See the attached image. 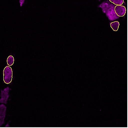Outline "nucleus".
<instances>
[{"instance_id": "nucleus-1", "label": "nucleus", "mask_w": 128, "mask_h": 128, "mask_svg": "<svg viewBox=\"0 0 128 128\" xmlns=\"http://www.w3.org/2000/svg\"><path fill=\"white\" fill-rule=\"evenodd\" d=\"M100 6L102 8L103 12L106 14L109 20L114 21L118 18L114 10V6L113 4L108 3V2H103Z\"/></svg>"}, {"instance_id": "nucleus-4", "label": "nucleus", "mask_w": 128, "mask_h": 128, "mask_svg": "<svg viewBox=\"0 0 128 128\" xmlns=\"http://www.w3.org/2000/svg\"><path fill=\"white\" fill-rule=\"evenodd\" d=\"M9 90H10V88H6L4 90H2L1 93V99L0 100V102L7 104L8 99L9 97L8 92H9Z\"/></svg>"}, {"instance_id": "nucleus-9", "label": "nucleus", "mask_w": 128, "mask_h": 128, "mask_svg": "<svg viewBox=\"0 0 128 128\" xmlns=\"http://www.w3.org/2000/svg\"><path fill=\"white\" fill-rule=\"evenodd\" d=\"M25 0H20V6H22V4L24 3Z\"/></svg>"}, {"instance_id": "nucleus-6", "label": "nucleus", "mask_w": 128, "mask_h": 128, "mask_svg": "<svg viewBox=\"0 0 128 128\" xmlns=\"http://www.w3.org/2000/svg\"><path fill=\"white\" fill-rule=\"evenodd\" d=\"M119 25V22H113L110 24V26L114 31H118Z\"/></svg>"}, {"instance_id": "nucleus-8", "label": "nucleus", "mask_w": 128, "mask_h": 128, "mask_svg": "<svg viewBox=\"0 0 128 128\" xmlns=\"http://www.w3.org/2000/svg\"><path fill=\"white\" fill-rule=\"evenodd\" d=\"M111 3L116 5H121L124 3V0H109Z\"/></svg>"}, {"instance_id": "nucleus-2", "label": "nucleus", "mask_w": 128, "mask_h": 128, "mask_svg": "<svg viewBox=\"0 0 128 128\" xmlns=\"http://www.w3.org/2000/svg\"><path fill=\"white\" fill-rule=\"evenodd\" d=\"M12 79V71L10 66H6L4 70V80L6 84H10Z\"/></svg>"}, {"instance_id": "nucleus-5", "label": "nucleus", "mask_w": 128, "mask_h": 128, "mask_svg": "<svg viewBox=\"0 0 128 128\" xmlns=\"http://www.w3.org/2000/svg\"><path fill=\"white\" fill-rule=\"evenodd\" d=\"M6 107L4 104L0 105V126L4 123Z\"/></svg>"}, {"instance_id": "nucleus-7", "label": "nucleus", "mask_w": 128, "mask_h": 128, "mask_svg": "<svg viewBox=\"0 0 128 128\" xmlns=\"http://www.w3.org/2000/svg\"><path fill=\"white\" fill-rule=\"evenodd\" d=\"M14 60L13 56H10L8 58L7 62L8 65L9 66H12L14 63Z\"/></svg>"}, {"instance_id": "nucleus-3", "label": "nucleus", "mask_w": 128, "mask_h": 128, "mask_svg": "<svg viewBox=\"0 0 128 128\" xmlns=\"http://www.w3.org/2000/svg\"><path fill=\"white\" fill-rule=\"evenodd\" d=\"M114 10L118 16H123L125 15L126 9L124 6L118 5L115 7Z\"/></svg>"}]
</instances>
